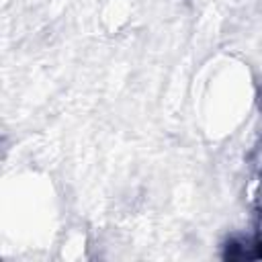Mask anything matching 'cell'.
Segmentation results:
<instances>
[{"mask_svg": "<svg viewBox=\"0 0 262 262\" xmlns=\"http://www.w3.org/2000/svg\"><path fill=\"white\" fill-rule=\"evenodd\" d=\"M254 256H262V174L256 186V196H254Z\"/></svg>", "mask_w": 262, "mask_h": 262, "instance_id": "cell-1", "label": "cell"}]
</instances>
